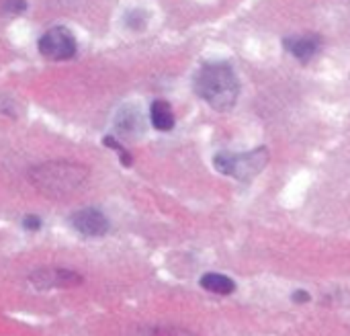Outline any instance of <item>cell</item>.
Here are the masks:
<instances>
[{"instance_id":"3","label":"cell","mask_w":350,"mask_h":336,"mask_svg":"<svg viewBox=\"0 0 350 336\" xmlns=\"http://www.w3.org/2000/svg\"><path fill=\"white\" fill-rule=\"evenodd\" d=\"M267 164H269V150L265 146L250 152H217L213 156V166L217 172L244 183L258 177Z\"/></svg>"},{"instance_id":"1","label":"cell","mask_w":350,"mask_h":336,"mask_svg":"<svg viewBox=\"0 0 350 336\" xmlns=\"http://www.w3.org/2000/svg\"><path fill=\"white\" fill-rule=\"evenodd\" d=\"M193 86H195V92L215 111L232 109L240 94L238 76L228 62L203 64L195 74Z\"/></svg>"},{"instance_id":"2","label":"cell","mask_w":350,"mask_h":336,"mask_svg":"<svg viewBox=\"0 0 350 336\" xmlns=\"http://www.w3.org/2000/svg\"><path fill=\"white\" fill-rule=\"evenodd\" d=\"M29 181L39 193L62 199L84 187V183L88 181V168L70 160H51L31 168Z\"/></svg>"},{"instance_id":"7","label":"cell","mask_w":350,"mask_h":336,"mask_svg":"<svg viewBox=\"0 0 350 336\" xmlns=\"http://www.w3.org/2000/svg\"><path fill=\"white\" fill-rule=\"evenodd\" d=\"M283 47L299 62H310L322 47V39L318 35H295L283 39Z\"/></svg>"},{"instance_id":"13","label":"cell","mask_w":350,"mask_h":336,"mask_svg":"<svg viewBox=\"0 0 350 336\" xmlns=\"http://www.w3.org/2000/svg\"><path fill=\"white\" fill-rule=\"evenodd\" d=\"M103 142H105V146H107V148H113V150H117V152H119V158H121V164H123V166H131V162H133V160H131V154H129V152H127V150H125L117 140H115V138L107 135Z\"/></svg>"},{"instance_id":"8","label":"cell","mask_w":350,"mask_h":336,"mask_svg":"<svg viewBox=\"0 0 350 336\" xmlns=\"http://www.w3.org/2000/svg\"><path fill=\"white\" fill-rule=\"evenodd\" d=\"M115 125H117V131L121 135H127V138H135V135L144 133V117L133 107L121 109L117 119H115Z\"/></svg>"},{"instance_id":"11","label":"cell","mask_w":350,"mask_h":336,"mask_svg":"<svg viewBox=\"0 0 350 336\" xmlns=\"http://www.w3.org/2000/svg\"><path fill=\"white\" fill-rule=\"evenodd\" d=\"M135 336H197L195 333L180 328V326H166V324H156V326H144L139 328Z\"/></svg>"},{"instance_id":"9","label":"cell","mask_w":350,"mask_h":336,"mask_svg":"<svg viewBox=\"0 0 350 336\" xmlns=\"http://www.w3.org/2000/svg\"><path fill=\"white\" fill-rule=\"evenodd\" d=\"M150 121L158 131H170L174 127V113L166 101H154L150 107Z\"/></svg>"},{"instance_id":"6","label":"cell","mask_w":350,"mask_h":336,"mask_svg":"<svg viewBox=\"0 0 350 336\" xmlns=\"http://www.w3.org/2000/svg\"><path fill=\"white\" fill-rule=\"evenodd\" d=\"M70 224L78 234H82L86 238H100L109 232V220L105 218L103 211H98L94 207H86V209L72 214Z\"/></svg>"},{"instance_id":"5","label":"cell","mask_w":350,"mask_h":336,"mask_svg":"<svg viewBox=\"0 0 350 336\" xmlns=\"http://www.w3.org/2000/svg\"><path fill=\"white\" fill-rule=\"evenodd\" d=\"M82 275H78L72 269H59V267H49V269H37L29 275V283L35 289H59V287H78L82 283Z\"/></svg>"},{"instance_id":"16","label":"cell","mask_w":350,"mask_h":336,"mask_svg":"<svg viewBox=\"0 0 350 336\" xmlns=\"http://www.w3.org/2000/svg\"><path fill=\"white\" fill-rule=\"evenodd\" d=\"M293 302L295 304H308L310 302V294L308 292H295L293 294Z\"/></svg>"},{"instance_id":"10","label":"cell","mask_w":350,"mask_h":336,"mask_svg":"<svg viewBox=\"0 0 350 336\" xmlns=\"http://www.w3.org/2000/svg\"><path fill=\"white\" fill-rule=\"evenodd\" d=\"M199 285L211 294L217 296H230L236 292V283L228 277V275H219V273H207L199 279Z\"/></svg>"},{"instance_id":"12","label":"cell","mask_w":350,"mask_h":336,"mask_svg":"<svg viewBox=\"0 0 350 336\" xmlns=\"http://www.w3.org/2000/svg\"><path fill=\"white\" fill-rule=\"evenodd\" d=\"M148 23V14L146 10H127L125 14V25L133 31H142Z\"/></svg>"},{"instance_id":"4","label":"cell","mask_w":350,"mask_h":336,"mask_svg":"<svg viewBox=\"0 0 350 336\" xmlns=\"http://www.w3.org/2000/svg\"><path fill=\"white\" fill-rule=\"evenodd\" d=\"M76 37L68 27H53L39 39V51L51 62H64L76 55Z\"/></svg>"},{"instance_id":"14","label":"cell","mask_w":350,"mask_h":336,"mask_svg":"<svg viewBox=\"0 0 350 336\" xmlns=\"http://www.w3.org/2000/svg\"><path fill=\"white\" fill-rule=\"evenodd\" d=\"M27 8V0H4L2 10L8 14H18Z\"/></svg>"},{"instance_id":"15","label":"cell","mask_w":350,"mask_h":336,"mask_svg":"<svg viewBox=\"0 0 350 336\" xmlns=\"http://www.w3.org/2000/svg\"><path fill=\"white\" fill-rule=\"evenodd\" d=\"M23 226H25V230L35 232V230H39V228H41V220H39L37 216H27V218L23 220Z\"/></svg>"}]
</instances>
